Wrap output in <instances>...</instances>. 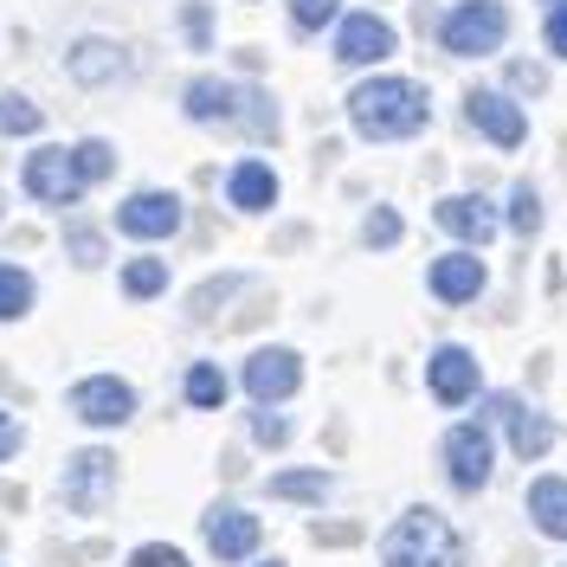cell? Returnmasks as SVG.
Segmentation results:
<instances>
[{
	"label": "cell",
	"mask_w": 567,
	"mask_h": 567,
	"mask_svg": "<svg viewBox=\"0 0 567 567\" xmlns=\"http://www.w3.org/2000/svg\"><path fill=\"white\" fill-rule=\"evenodd\" d=\"M349 116L368 142H400L420 136L432 110H425V84H413V78H368L349 91Z\"/></svg>",
	"instance_id": "cell-1"
},
{
	"label": "cell",
	"mask_w": 567,
	"mask_h": 567,
	"mask_svg": "<svg viewBox=\"0 0 567 567\" xmlns=\"http://www.w3.org/2000/svg\"><path fill=\"white\" fill-rule=\"evenodd\" d=\"M458 535L439 509L413 503L388 535H381V567H458Z\"/></svg>",
	"instance_id": "cell-2"
},
{
	"label": "cell",
	"mask_w": 567,
	"mask_h": 567,
	"mask_svg": "<svg viewBox=\"0 0 567 567\" xmlns=\"http://www.w3.org/2000/svg\"><path fill=\"white\" fill-rule=\"evenodd\" d=\"M439 39H445L452 59H491L496 45L509 39V13H503V0H464V7L445 13Z\"/></svg>",
	"instance_id": "cell-3"
},
{
	"label": "cell",
	"mask_w": 567,
	"mask_h": 567,
	"mask_svg": "<svg viewBox=\"0 0 567 567\" xmlns=\"http://www.w3.org/2000/svg\"><path fill=\"white\" fill-rule=\"evenodd\" d=\"M20 181H27V194H33L39 207H71V200L91 187L71 148H39V155H27V175Z\"/></svg>",
	"instance_id": "cell-4"
},
{
	"label": "cell",
	"mask_w": 567,
	"mask_h": 567,
	"mask_svg": "<svg viewBox=\"0 0 567 567\" xmlns=\"http://www.w3.org/2000/svg\"><path fill=\"white\" fill-rule=\"evenodd\" d=\"M65 503L78 509V516H97L110 503V491H116V458L110 452H78V458L65 464Z\"/></svg>",
	"instance_id": "cell-5"
},
{
	"label": "cell",
	"mask_w": 567,
	"mask_h": 567,
	"mask_svg": "<svg viewBox=\"0 0 567 567\" xmlns=\"http://www.w3.org/2000/svg\"><path fill=\"white\" fill-rule=\"evenodd\" d=\"M71 413H78L84 425H123L130 413H136V388L116 381V374H91V381L71 388Z\"/></svg>",
	"instance_id": "cell-6"
},
{
	"label": "cell",
	"mask_w": 567,
	"mask_h": 567,
	"mask_svg": "<svg viewBox=\"0 0 567 567\" xmlns=\"http://www.w3.org/2000/svg\"><path fill=\"white\" fill-rule=\"evenodd\" d=\"M297 388H303V361L290 349H258L246 361V393L258 406H278V400H290Z\"/></svg>",
	"instance_id": "cell-7"
},
{
	"label": "cell",
	"mask_w": 567,
	"mask_h": 567,
	"mask_svg": "<svg viewBox=\"0 0 567 567\" xmlns=\"http://www.w3.org/2000/svg\"><path fill=\"white\" fill-rule=\"evenodd\" d=\"M491 464H496V452H491V432L484 425H458L445 439V477L458 491H484L491 484Z\"/></svg>",
	"instance_id": "cell-8"
},
{
	"label": "cell",
	"mask_w": 567,
	"mask_h": 567,
	"mask_svg": "<svg viewBox=\"0 0 567 567\" xmlns=\"http://www.w3.org/2000/svg\"><path fill=\"white\" fill-rule=\"evenodd\" d=\"M116 226H123L130 239H175L181 233V200L175 194H162V187L130 194V200L116 207Z\"/></svg>",
	"instance_id": "cell-9"
},
{
	"label": "cell",
	"mask_w": 567,
	"mask_h": 567,
	"mask_svg": "<svg viewBox=\"0 0 567 567\" xmlns=\"http://www.w3.org/2000/svg\"><path fill=\"white\" fill-rule=\"evenodd\" d=\"M425 388H432V400L439 406H464V400H477V354L471 349H439L432 361H425Z\"/></svg>",
	"instance_id": "cell-10"
},
{
	"label": "cell",
	"mask_w": 567,
	"mask_h": 567,
	"mask_svg": "<svg viewBox=\"0 0 567 567\" xmlns=\"http://www.w3.org/2000/svg\"><path fill=\"white\" fill-rule=\"evenodd\" d=\"M491 413L509 420V439H516V458H523V464H535L548 445H555V420H548V413H535L523 393H496Z\"/></svg>",
	"instance_id": "cell-11"
},
{
	"label": "cell",
	"mask_w": 567,
	"mask_h": 567,
	"mask_svg": "<svg viewBox=\"0 0 567 567\" xmlns=\"http://www.w3.org/2000/svg\"><path fill=\"white\" fill-rule=\"evenodd\" d=\"M388 52H393V27L374 20V13H349V20L336 27V59H342V65H381Z\"/></svg>",
	"instance_id": "cell-12"
},
{
	"label": "cell",
	"mask_w": 567,
	"mask_h": 567,
	"mask_svg": "<svg viewBox=\"0 0 567 567\" xmlns=\"http://www.w3.org/2000/svg\"><path fill=\"white\" fill-rule=\"evenodd\" d=\"M464 110H471V123L484 130V142H496V148H523V136H529L523 110L509 104L503 91H471V97H464Z\"/></svg>",
	"instance_id": "cell-13"
},
{
	"label": "cell",
	"mask_w": 567,
	"mask_h": 567,
	"mask_svg": "<svg viewBox=\"0 0 567 567\" xmlns=\"http://www.w3.org/2000/svg\"><path fill=\"white\" fill-rule=\"evenodd\" d=\"M251 97H258V91H239V84H226V78H194L181 104H187L194 123H239Z\"/></svg>",
	"instance_id": "cell-14"
},
{
	"label": "cell",
	"mask_w": 567,
	"mask_h": 567,
	"mask_svg": "<svg viewBox=\"0 0 567 567\" xmlns=\"http://www.w3.org/2000/svg\"><path fill=\"white\" fill-rule=\"evenodd\" d=\"M439 226H445L452 239H464V246H484V239H496L503 213H496L484 194H452V200H439Z\"/></svg>",
	"instance_id": "cell-15"
},
{
	"label": "cell",
	"mask_w": 567,
	"mask_h": 567,
	"mask_svg": "<svg viewBox=\"0 0 567 567\" xmlns=\"http://www.w3.org/2000/svg\"><path fill=\"white\" fill-rule=\"evenodd\" d=\"M207 548L219 555V561H246L251 548H258V516L233 509V503L207 509Z\"/></svg>",
	"instance_id": "cell-16"
},
{
	"label": "cell",
	"mask_w": 567,
	"mask_h": 567,
	"mask_svg": "<svg viewBox=\"0 0 567 567\" xmlns=\"http://www.w3.org/2000/svg\"><path fill=\"white\" fill-rule=\"evenodd\" d=\"M425 284H432L439 303H471V297H484V265H477L471 251H452V258H439V265L425 271Z\"/></svg>",
	"instance_id": "cell-17"
},
{
	"label": "cell",
	"mask_w": 567,
	"mask_h": 567,
	"mask_svg": "<svg viewBox=\"0 0 567 567\" xmlns=\"http://www.w3.org/2000/svg\"><path fill=\"white\" fill-rule=\"evenodd\" d=\"M226 200L239 213H265V207H278V175L265 168V162H239L233 175H226Z\"/></svg>",
	"instance_id": "cell-18"
},
{
	"label": "cell",
	"mask_w": 567,
	"mask_h": 567,
	"mask_svg": "<svg viewBox=\"0 0 567 567\" xmlns=\"http://www.w3.org/2000/svg\"><path fill=\"white\" fill-rule=\"evenodd\" d=\"M529 516L542 535L567 542V477H535L529 484Z\"/></svg>",
	"instance_id": "cell-19"
},
{
	"label": "cell",
	"mask_w": 567,
	"mask_h": 567,
	"mask_svg": "<svg viewBox=\"0 0 567 567\" xmlns=\"http://www.w3.org/2000/svg\"><path fill=\"white\" fill-rule=\"evenodd\" d=\"M65 65H71V78H78V84H110V78L123 71V52H116L110 39H78Z\"/></svg>",
	"instance_id": "cell-20"
},
{
	"label": "cell",
	"mask_w": 567,
	"mask_h": 567,
	"mask_svg": "<svg viewBox=\"0 0 567 567\" xmlns=\"http://www.w3.org/2000/svg\"><path fill=\"white\" fill-rule=\"evenodd\" d=\"M329 484H336L329 471H278V477H271V496H290V503H322Z\"/></svg>",
	"instance_id": "cell-21"
},
{
	"label": "cell",
	"mask_w": 567,
	"mask_h": 567,
	"mask_svg": "<svg viewBox=\"0 0 567 567\" xmlns=\"http://www.w3.org/2000/svg\"><path fill=\"white\" fill-rule=\"evenodd\" d=\"M27 310H33V278L20 265H0V322L27 317Z\"/></svg>",
	"instance_id": "cell-22"
},
{
	"label": "cell",
	"mask_w": 567,
	"mask_h": 567,
	"mask_svg": "<svg viewBox=\"0 0 567 567\" xmlns=\"http://www.w3.org/2000/svg\"><path fill=\"white\" fill-rule=\"evenodd\" d=\"M123 290H130V297H162V290H168V265H162V258H130V265H123Z\"/></svg>",
	"instance_id": "cell-23"
},
{
	"label": "cell",
	"mask_w": 567,
	"mask_h": 567,
	"mask_svg": "<svg viewBox=\"0 0 567 567\" xmlns=\"http://www.w3.org/2000/svg\"><path fill=\"white\" fill-rule=\"evenodd\" d=\"M187 400H194V406H219V400H226V374H219L213 361H194V368H187Z\"/></svg>",
	"instance_id": "cell-24"
},
{
	"label": "cell",
	"mask_w": 567,
	"mask_h": 567,
	"mask_svg": "<svg viewBox=\"0 0 567 567\" xmlns=\"http://www.w3.org/2000/svg\"><path fill=\"white\" fill-rule=\"evenodd\" d=\"M39 130V104H27L20 91H7L0 97V136H33Z\"/></svg>",
	"instance_id": "cell-25"
},
{
	"label": "cell",
	"mask_w": 567,
	"mask_h": 567,
	"mask_svg": "<svg viewBox=\"0 0 567 567\" xmlns=\"http://www.w3.org/2000/svg\"><path fill=\"white\" fill-rule=\"evenodd\" d=\"M509 226H516L523 239H529V233H542V194H535L529 181H523V187L509 194Z\"/></svg>",
	"instance_id": "cell-26"
},
{
	"label": "cell",
	"mask_w": 567,
	"mask_h": 567,
	"mask_svg": "<svg viewBox=\"0 0 567 567\" xmlns=\"http://www.w3.org/2000/svg\"><path fill=\"white\" fill-rule=\"evenodd\" d=\"M329 20H336V0H290V27L297 33H317Z\"/></svg>",
	"instance_id": "cell-27"
},
{
	"label": "cell",
	"mask_w": 567,
	"mask_h": 567,
	"mask_svg": "<svg viewBox=\"0 0 567 567\" xmlns=\"http://www.w3.org/2000/svg\"><path fill=\"white\" fill-rule=\"evenodd\" d=\"M71 155H78V168H84V181H104L110 168H116V155H110V142H78Z\"/></svg>",
	"instance_id": "cell-28"
},
{
	"label": "cell",
	"mask_w": 567,
	"mask_h": 567,
	"mask_svg": "<svg viewBox=\"0 0 567 567\" xmlns=\"http://www.w3.org/2000/svg\"><path fill=\"white\" fill-rule=\"evenodd\" d=\"M130 567H187V555L168 548V542H142L136 555H130Z\"/></svg>",
	"instance_id": "cell-29"
},
{
	"label": "cell",
	"mask_w": 567,
	"mask_h": 567,
	"mask_svg": "<svg viewBox=\"0 0 567 567\" xmlns=\"http://www.w3.org/2000/svg\"><path fill=\"white\" fill-rule=\"evenodd\" d=\"M393 239H400V213L374 207V213H368V246H393Z\"/></svg>",
	"instance_id": "cell-30"
},
{
	"label": "cell",
	"mask_w": 567,
	"mask_h": 567,
	"mask_svg": "<svg viewBox=\"0 0 567 567\" xmlns=\"http://www.w3.org/2000/svg\"><path fill=\"white\" fill-rule=\"evenodd\" d=\"M542 45H548L555 59H567V7H548V20H542Z\"/></svg>",
	"instance_id": "cell-31"
},
{
	"label": "cell",
	"mask_w": 567,
	"mask_h": 567,
	"mask_svg": "<svg viewBox=\"0 0 567 567\" xmlns=\"http://www.w3.org/2000/svg\"><path fill=\"white\" fill-rule=\"evenodd\" d=\"M251 439H258V445H284V439H290V425H284L278 413H258V420H251Z\"/></svg>",
	"instance_id": "cell-32"
},
{
	"label": "cell",
	"mask_w": 567,
	"mask_h": 567,
	"mask_svg": "<svg viewBox=\"0 0 567 567\" xmlns=\"http://www.w3.org/2000/svg\"><path fill=\"white\" fill-rule=\"evenodd\" d=\"M20 439H27V432H20V420H13V413H0V464L20 452Z\"/></svg>",
	"instance_id": "cell-33"
},
{
	"label": "cell",
	"mask_w": 567,
	"mask_h": 567,
	"mask_svg": "<svg viewBox=\"0 0 567 567\" xmlns=\"http://www.w3.org/2000/svg\"><path fill=\"white\" fill-rule=\"evenodd\" d=\"M71 251H78V265H97L104 258V239L97 233H71Z\"/></svg>",
	"instance_id": "cell-34"
},
{
	"label": "cell",
	"mask_w": 567,
	"mask_h": 567,
	"mask_svg": "<svg viewBox=\"0 0 567 567\" xmlns=\"http://www.w3.org/2000/svg\"><path fill=\"white\" fill-rule=\"evenodd\" d=\"M187 33L207 45V7H187Z\"/></svg>",
	"instance_id": "cell-35"
},
{
	"label": "cell",
	"mask_w": 567,
	"mask_h": 567,
	"mask_svg": "<svg viewBox=\"0 0 567 567\" xmlns=\"http://www.w3.org/2000/svg\"><path fill=\"white\" fill-rule=\"evenodd\" d=\"M548 7H567V0H548Z\"/></svg>",
	"instance_id": "cell-36"
},
{
	"label": "cell",
	"mask_w": 567,
	"mask_h": 567,
	"mask_svg": "<svg viewBox=\"0 0 567 567\" xmlns=\"http://www.w3.org/2000/svg\"><path fill=\"white\" fill-rule=\"evenodd\" d=\"M265 567H284V561H265Z\"/></svg>",
	"instance_id": "cell-37"
}]
</instances>
